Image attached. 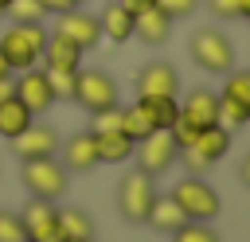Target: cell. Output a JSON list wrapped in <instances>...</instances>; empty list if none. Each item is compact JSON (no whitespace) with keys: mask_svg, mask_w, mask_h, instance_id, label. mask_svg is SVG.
<instances>
[{"mask_svg":"<svg viewBox=\"0 0 250 242\" xmlns=\"http://www.w3.org/2000/svg\"><path fill=\"white\" fill-rule=\"evenodd\" d=\"M43 43H47V27L43 23H12L0 35V55H4V62L12 70H27V66L39 62Z\"/></svg>","mask_w":250,"mask_h":242,"instance_id":"6da1fadb","label":"cell"},{"mask_svg":"<svg viewBox=\"0 0 250 242\" xmlns=\"http://www.w3.org/2000/svg\"><path fill=\"white\" fill-rule=\"evenodd\" d=\"M172 199H176V207L191 219V222H211L219 211H223V199H219V191L207 183V180H199V176H184L172 191H168Z\"/></svg>","mask_w":250,"mask_h":242,"instance_id":"7a4b0ae2","label":"cell"},{"mask_svg":"<svg viewBox=\"0 0 250 242\" xmlns=\"http://www.w3.org/2000/svg\"><path fill=\"white\" fill-rule=\"evenodd\" d=\"M191 59L207 74H230L234 70V43L219 27H199L191 35Z\"/></svg>","mask_w":250,"mask_h":242,"instance_id":"3957f363","label":"cell"},{"mask_svg":"<svg viewBox=\"0 0 250 242\" xmlns=\"http://www.w3.org/2000/svg\"><path fill=\"white\" fill-rule=\"evenodd\" d=\"M74 101L86 109V113H98V109H109L117 105V82L105 74V70H74Z\"/></svg>","mask_w":250,"mask_h":242,"instance_id":"277c9868","label":"cell"},{"mask_svg":"<svg viewBox=\"0 0 250 242\" xmlns=\"http://www.w3.org/2000/svg\"><path fill=\"white\" fill-rule=\"evenodd\" d=\"M23 187L35 195V199H59L66 191V168L55 160V156H43V160H23Z\"/></svg>","mask_w":250,"mask_h":242,"instance_id":"5b68a950","label":"cell"},{"mask_svg":"<svg viewBox=\"0 0 250 242\" xmlns=\"http://www.w3.org/2000/svg\"><path fill=\"white\" fill-rule=\"evenodd\" d=\"M133 156H137V168L145 176H160V172H168L176 164L180 148H176V141H172L168 129H156V133H148L145 141L133 144Z\"/></svg>","mask_w":250,"mask_h":242,"instance_id":"8992f818","label":"cell"},{"mask_svg":"<svg viewBox=\"0 0 250 242\" xmlns=\"http://www.w3.org/2000/svg\"><path fill=\"white\" fill-rule=\"evenodd\" d=\"M152 199H156L152 176H145L141 168H137V172H129V176L121 180V187H117V207H121V215H125L129 222H145V219H148Z\"/></svg>","mask_w":250,"mask_h":242,"instance_id":"52a82bcc","label":"cell"},{"mask_svg":"<svg viewBox=\"0 0 250 242\" xmlns=\"http://www.w3.org/2000/svg\"><path fill=\"white\" fill-rule=\"evenodd\" d=\"M20 222L27 230V242H66L59 230V211L51 207V199H31L27 211L20 215Z\"/></svg>","mask_w":250,"mask_h":242,"instance_id":"ba28073f","label":"cell"},{"mask_svg":"<svg viewBox=\"0 0 250 242\" xmlns=\"http://www.w3.org/2000/svg\"><path fill=\"white\" fill-rule=\"evenodd\" d=\"M12 94H16L31 113H47V109L55 105V90H51V82H47V70H35V66L20 70V78L12 82Z\"/></svg>","mask_w":250,"mask_h":242,"instance_id":"9c48e42d","label":"cell"},{"mask_svg":"<svg viewBox=\"0 0 250 242\" xmlns=\"http://www.w3.org/2000/svg\"><path fill=\"white\" fill-rule=\"evenodd\" d=\"M227 148H230V129H223V125H207V129H199V137H195L184 152H188V160H191L195 168H211L215 160L227 156Z\"/></svg>","mask_w":250,"mask_h":242,"instance_id":"30bf717a","label":"cell"},{"mask_svg":"<svg viewBox=\"0 0 250 242\" xmlns=\"http://www.w3.org/2000/svg\"><path fill=\"white\" fill-rule=\"evenodd\" d=\"M55 148H59V133L51 125H35L31 121L20 137H12V152L20 160H43V156H55Z\"/></svg>","mask_w":250,"mask_h":242,"instance_id":"8fae6325","label":"cell"},{"mask_svg":"<svg viewBox=\"0 0 250 242\" xmlns=\"http://www.w3.org/2000/svg\"><path fill=\"white\" fill-rule=\"evenodd\" d=\"M180 90V74L168 62H148L137 74V98H176Z\"/></svg>","mask_w":250,"mask_h":242,"instance_id":"7c38bea8","label":"cell"},{"mask_svg":"<svg viewBox=\"0 0 250 242\" xmlns=\"http://www.w3.org/2000/svg\"><path fill=\"white\" fill-rule=\"evenodd\" d=\"M55 31H62V35H66L70 43H78L82 51L98 47V39H102V23H98L90 12H82V8H70V12H62Z\"/></svg>","mask_w":250,"mask_h":242,"instance_id":"4fadbf2b","label":"cell"},{"mask_svg":"<svg viewBox=\"0 0 250 242\" xmlns=\"http://www.w3.org/2000/svg\"><path fill=\"white\" fill-rule=\"evenodd\" d=\"M43 66L47 70H78L82 66V47L78 43H70L62 31H51L47 35V43H43Z\"/></svg>","mask_w":250,"mask_h":242,"instance_id":"5bb4252c","label":"cell"},{"mask_svg":"<svg viewBox=\"0 0 250 242\" xmlns=\"http://www.w3.org/2000/svg\"><path fill=\"white\" fill-rule=\"evenodd\" d=\"M180 117L191 121L195 129L219 125V94H211V90H191V94L180 101Z\"/></svg>","mask_w":250,"mask_h":242,"instance_id":"9a60e30c","label":"cell"},{"mask_svg":"<svg viewBox=\"0 0 250 242\" xmlns=\"http://www.w3.org/2000/svg\"><path fill=\"white\" fill-rule=\"evenodd\" d=\"M133 35H137L141 43H148V47L164 43V39L172 35V16H168V12H160V8L152 4V8H145V12H137V16H133Z\"/></svg>","mask_w":250,"mask_h":242,"instance_id":"2e32d148","label":"cell"},{"mask_svg":"<svg viewBox=\"0 0 250 242\" xmlns=\"http://www.w3.org/2000/svg\"><path fill=\"white\" fill-rule=\"evenodd\" d=\"M98 23H102V35H105L109 43H125V39H133V16L125 12L121 0H109L105 12L98 16Z\"/></svg>","mask_w":250,"mask_h":242,"instance_id":"e0dca14e","label":"cell"},{"mask_svg":"<svg viewBox=\"0 0 250 242\" xmlns=\"http://www.w3.org/2000/svg\"><path fill=\"white\" fill-rule=\"evenodd\" d=\"M31 121H35V113H31L16 94L0 98V137H8V141H12V137H20Z\"/></svg>","mask_w":250,"mask_h":242,"instance_id":"ac0fdd59","label":"cell"},{"mask_svg":"<svg viewBox=\"0 0 250 242\" xmlns=\"http://www.w3.org/2000/svg\"><path fill=\"white\" fill-rule=\"evenodd\" d=\"M133 144L125 133H94V148H98V164H125L133 156Z\"/></svg>","mask_w":250,"mask_h":242,"instance_id":"d6986e66","label":"cell"},{"mask_svg":"<svg viewBox=\"0 0 250 242\" xmlns=\"http://www.w3.org/2000/svg\"><path fill=\"white\" fill-rule=\"evenodd\" d=\"M62 160H66V168H74V172H90V168L98 164L94 133H78V137H70V141L62 144Z\"/></svg>","mask_w":250,"mask_h":242,"instance_id":"ffe728a7","label":"cell"},{"mask_svg":"<svg viewBox=\"0 0 250 242\" xmlns=\"http://www.w3.org/2000/svg\"><path fill=\"white\" fill-rule=\"evenodd\" d=\"M137 109L148 117L152 129H172L180 117V101L176 98H137Z\"/></svg>","mask_w":250,"mask_h":242,"instance_id":"44dd1931","label":"cell"},{"mask_svg":"<svg viewBox=\"0 0 250 242\" xmlns=\"http://www.w3.org/2000/svg\"><path fill=\"white\" fill-rule=\"evenodd\" d=\"M145 222H152L156 230H168V234H172V230H180V226L188 222V215L176 207L172 195H156L152 207H148V219H145Z\"/></svg>","mask_w":250,"mask_h":242,"instance_id":"7402d4cb","label":"cell"},{"mask_svg":"<svg viewBox=\"0 0 250 242\" xmlns=\"http://www.w3.org/2000/svg\"><path fill=\"white\" fill-rule=\"evenodd\" d=\"M59 230L62 238H74V242H94V219L78 207H62L59 211Z\"/></svg>","mask_w":250,"mask_h":242,"instance_id":"603a6c76","label":"cell"},{"mask_svg":"<svg viewBox=\"0 0 250 242\" xmlns=\"http://www.w3.org/2000/svg\"><path fill=\"white\" fill-rule=\"evenodd\" d=\"M250 121V109L242 105V101H234V98H227V94H219V125L223 129H238V125H246Z\"/></svg>","mask_w":250,"mask_h":242,"instance_id":"cb8c5ba5","label":"cell"},{"mask_svg":"<svg viewBox=\"0 0 250 242\" xmlns=\"http://www.w3.org/2000/svg\"><path fill=\"white\" fill-rule=\"evenodd\" d=\"M121 133L129 137V141H145L148 133H156L152 125H148V117L137 109V105H125V117H121Z\"/></svg>","mask_w":250,"mask_h":242,"instance_id":"d4e9b609","label":"cell"},{"mask_svg":"<svg viewBox=\"0 0 250 242\" xmlns=\"http://www.w3.org/2000/svg\"><path fill=\"white\" fill-rule=\"evenodd\" d=\"M172 242H219V230L211 222H184L180 230H172Z\"/></svg>","mask_w":250,"mask_h":242,"instance_id":"484cf974","label":"cell"},{"mask_svg":"<svg viewBox=\"0 0 250 242\" xmlns=\"http://www.w3.org/2000/svg\"><path fill=\"white\" fill-rule=\"evenodd\" d=\"M223 94H227V98H234V101H242V105L250 109V70H230V74H227Z\"/></svg>","mask_w":250,"mask_h":242,"instance_id":"4316f807","label":"cell"},{"mask_svg":"<svg viewBox=\"0 0 250 242\" xmlns=\"http://www.w3.org/2000/svg\"><path fill=\"white\" fill-rule=\"evenodd\" d=\"M8 16H12L16 23H39L47 12H43L39 0H12V4H8Z\"/></svg>","mask_w":250,"mask_h":242,"instance_id":"83f0119b","label":"cell"},{"mask_svg":"<svg viewBox=\"0 0 250 242\" xmlns=\"http://www.w3.org/2000/svg\"><path fill=\"white\" fill-rule=\"evenodd\" d=\"M90 117H94V129H90V133H121L125 109H121V105H109V109H98V113H90Z\"/></svg>","mask_w":250,"mask_h":242,"instance_id":"f1b7e54d","label":"cell"},{"mask_svg":"<svg viewBox=\"0 0 250 242\" xmlns=\"http://www.w3.org/2000/svg\"><path fill=\"white\" fill-rule=\"evenodd\" d=\"M0 242H27V230H23L20 215L0 211Z\"/></svg>","mask_w":250,"mask_h":242,"instance_id":"f546056e","label":"cell"},{"mask_svg":"<svg viewBox=\"0 0 250 242\" xmlns=\"http://www.w3.org/2000/svg\"><path fill=\"white\" fill-rule=\"evenodd\" d=\"M47 82L55 98H74V70H47Z\"/></svg>","mask_w":250,"mask_h":242,"instance_id":"4dcf8cb0","label":"cell"},{"mask_svg":"<svg viewBox=\"0 0 250 242\" xmlns=\"http://www.w3.org/2000/svg\"><path fill=\"white\" fill-rule=\"evenodd\" d=\"M156 8L168 12L172 20H180V16H191V12L199 8V0H156Z\"/></svg>","mask_w":250,"mask_h":242,"instance_id":"1f68e13d","label":"cell"},{"mask_svg":"<svg viewBox=\"0 0 250 242\" xmlns=\"http://www.w3.org/2000/svg\"><path fill=\"white\" fill-rule=\"evenodd\" d=\"M207 4L219 20H238L242 16V0H207Z\"/></svg>","mask_w":250,"mask_h":242,"instance_id":"d6a6232c","label":"cell"},{"mask_svg":"<svg viewBox=\"0 0 250 242\" xmlns=\"http://www.w3.org/2000/svg\"><path fill=\"white\" fill-rule=\"evenodd\" d=\"M39 4H43V12H47V16H62V12H70V8H78L74 0H39Z\"/></svg>","mask_w":250,"mask_h":242,"instance_id":"836d02e7","label":"cell"},{"mask_svg":"<svg viewBox=\"0 0 250 242\" xmlns=\"http://www.w3.org/2000/svg\"><path fill=\"white\" fill-rule=\"evenodd\" d=\"M121 4H125V12H129V16H137V12H145V8H152L156 0H121Z\"/></svg>","mask_w":250,"mask_h":242,"instance_id":"e575fe53","label":"cell"},{"mask_svg":"<svg viewBox=\"0 0 250 242\" xmlns=\"http://www.w3.org/2000/svg\"><path fill=\"white\" fill-rule=\"evenodd\" d=\"M238 176H242V183H246V187H250V152H246V156H242V168H238Z\"/></svg>","mask_w":250,"mask_h":242,"instance_id":"d590c367","label":"cell"},{"mask_svg":"<svg viewBox=\"0 0 250 242\" xmlns=\"http://www.w3.org/2000/svg\"><path fill=\"white\" fill-rule=\"evenodd\" d=\"M8 94H12V82H8V78H0V98H8Z\"/></svg>","mask_w":250,"mask_h":242,"instance_id":"8d00e7d4","label":"cell"},{"mask_svg":"<svg viewBox=\"0 0 250 242\" xmlns=\"http://www.w3.org/2000/svg\"><path fill=\"white\" fill-rule=\"evenodd\" d=\"M8 74H12V66H8V62H4V55H0V78H8Z\"/></svg>","mask_w":250,"mask_h":242,"instance_id":"74e56055","label":"cell"},{"mask_svg":"<svg viewBox=\"0 0 250 242\" xmlns=\"http://www.w3.org/2000/svg\"><path fill=\"white\" fill-rule=\"evenodd\" d=\"M242 16H250V0H242Z\"/></svg>","mask_w":250,"mask_h":242,"instance_id":"f35d334b","label":"cell"},{"mask_svg":"<svg viewBox=\"0 0 250 242\" xmlns=\"http://www.w3.org/2000/svg\"><path fill=\"white\" fill-rule=\"evenodd\" d=\"M8 4H12V0H0V12H8Z\"/></svg>","mask_w":250,"mask_h":242,"instance_id":"ab89813d","label":"cell"},{"mask_svg":"<svg viewBox=\"0 0 250 242\" xmlns=\"http://www.w3.org/2000/svg\"><path fill=\"white\" fill-rule=\"evenodd\" d=\"M74 4H86V0H74Z\"/></svg>","mask_w":250,"mask_h":242,"instance_id":"60d3db41","label":"cell"},{"mask_svg":"<svg viewBox=\"0 0 250 242\" xmlns=\"http://www.w3.org/2000/svg\"><path fill=\"white\" fill-rule=\"evenodd\" d=\"M66 242H74V238H66Z\"/></svg>","mask_w":250,"mask_h":242,"instance_id":"b9f144b4","label":"cell"},{"mask_svg":"<svg viewBox=\"0 0 250 242\" xmlns=\"http://www.w3.org/2000/svg\"><path fill=\"white\" fill-rule=\"evenodd\" d=\"M246 20H250V16H246Z\"/></svg>","mask_w":250,"mask_h":242,"instance_id":"7bdbcfd3","label":"cell"}]
</instances>
